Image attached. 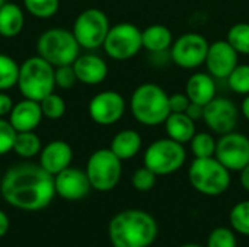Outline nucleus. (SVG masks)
Instances as JSON below:
<instances>
[{
	"mask_svg": "<svg viewBox=\"0 0 249 247\" xmlns=\"http://www.w3.org/2000/svg\"><path fill=\"white\" fill-rule=\"evenodd\" d=\"M0 194L9 205L22 211H41L57 195L54 176L39 163H20L10 167L0 181Z\"/></svg>",
	"mask_w": 249,
	"mask_h": 247,
	"instance_id": "1",
	"label": "nucleus"
},
{
	"mask_svg": "<svg viewBox=\"0 0 249 247\" xmlns=\"http://www.w3.org/2000/svg\"><path fill=\"white\" fill-rule=\"evenodd\" d=\"M108 236L114 247H149L158 237V223L146 211L125 210L111 218Z\"/></svg>",
	"mask_w": 249,
	"mask_h": 247,
	"instance_id": "2",
	"label": "nucleus"
},
{
	"mask_svg": "<svg viewBox=\"0 0 249 247\" xmlns=\"http://www.w3.org/2000/svg\"><path fill=\"white\" fill-rule=\"evenodd\" d=\"M130 109L139 124L144 127L160 125L171 114L169 95L156 83H143L131 93Z\"/></svg>",
	"mask_w": 249,
	"mask_h": 247,
	"instance_id": "3",
	"label": "nucleus"
},
{
	"mask_svg": "<svg viewBox=\"0 0 249 247\" xmlns=\"http://www.w3.org/2000/svg\"><path fill=\"white\" fill-rule=\"evenodd\" d=\"M18 87L23 98L42 100L55 89L54 67L39 55L26 58L19 67Z\"/></svg>",
	"mask_w": 249,
	"mask_h": 247,
	"instance_id": "4",
	"label": "nucleus"
},
{
	"mask_svg": "<svg viewBox=\"0 0 249 247\" xmlns=\"http://www.w3.org/2000/svg\"><path fill=\"white\" fill-rule=\"evenodd\" d=\"M80 45L71 31L53 28L42 32L36 42L38 55L53 67L70 66L80 55Z\"/></svg>",
	"mask_w": 249,
	"mask_h": 247,
	"instance_id": "5",
	"label": "nucleus"
},
{
	"mask_svg": "<svg viewBox=\"0 0 249 247\" xmlns=\"http://www.w3.org/2000/svg\"><path fill=\"white\" fill-rule=\"evenodd\" d=\"M188 179L197 192L206 197H219L231 186V170L216 157L194 159L188 169Z\"/></svg>",
	"mask_w": 249,
	"mask_h": 247,
	"instance_id": "6",
	"label": "nucleus"
},
{
	"mask_svg": "<svg viewBox=\"0 0 249 247\" xmlns=\"http://www.w3.org/2000/svg\"><path fill=\"white\" fill-rule=\"evenodd\" d=\"M187 160L184 144L166 138H159L149 144L144 151V166L158 176H166L178 172Z\"/></svg>",
	"mask_w": 249,
	"mask_h": 247,
	"instance_id": "7",
	"label": "nucleus"
},
{
	"mask_svg": "<svg viewBox=\"0 0 249 247\" xmlns=\"http://www.w3.org/2000/svg\"><path fill=\"white\" fill-rule=\"evenodd\" d=\"M123 160H120L111 148H99L90 154L86 163V175L90 186L99 192L112 191L123 175Z\"/></svg>",
	"mask_w": 249,
	"mask_h": 247,
	"instance_id": "8",
	"label": "nucleus"
},
{
	"mask_svg": "<svg viewBox=\"0 0 249 247\" xmlns=\"http://www.w3.org/2000/svg\"><path fill=\"white\" fill-rule=\"evenodd\" d=\"M102 47L109 58L127 61L136 57L143 48L142 29L131 22H120L109 28Z\"/></svg>",
	"mask_w": 249,
	"mask_h": 247,
	"instance_id": "9",
	"label": "nucleus"
},
{
	"mask_svg": "<svg viewBox=\"0 0 249 247\" xmlns=\"http://www.w3.org/2000/svg\"><path fill=\"white\" fill-rule=\"evenodd\" d=\"M109 28L111 25L107 13L101 9L89 7L77 15L71 32L82 48L96 49L104 45Z\"/></svg>",
	"mask_w": 249,
	"mask_h": 247,
	"instance_id": "10",
	"label": "nucleus"
},
{
	"mask_svg": "<svg viewBox=\"0 0 249 247\" xmlns=\"http://www.w3.org/2000/svg\"><path fill=\"white\" fill-rule=\"evenodd\" d=\"M210 42L198 32L182 33L172 42L171 60L181 68L193 70L204 64Z\"/></svg>",
	"mask_w": 249,
	"mask_h": 247,
	"instance_id": "11",
	"label": "nucleus"
},
{
	"mask_svg": "<svg viewBox=\"0 0 249 247\" xmlns=\"http://www.w3.org/2000/svg\"><path fill=\"white\" fill-rule=\"evenodd\" d=\"M214 157L231 172H241L249 165V138L232 131L217 140Z\"/></svg>",
	"mask_w": 249,
	"mask_h": 247,
	"instance_id": "12",
	"label": "nucleus"
},
{
	"mask_svg": "<svg viewBox=\"0 0 249 247\" xmlns=\"http://www.w3.org/2000/svg\"><path fill=\"white\" fill-rule=\"evenodd\" d=\"M125 99L115 90H104L95 95L88 106L90 119L102 127L117 124L125 112Z\"/></svg>",
	"mask_w": 249,
	"mask_h": 247,
	"instance_id": "13",
	"label": "nucleus"
},
{
	"mask_svg": "<svg viewBox=\"0 0 249 247\" xmlns=\"http://www.w3.org/2000/svg\"><path fill=\"white\" fill-rule=\"evenodd\" d=\"M239 119L236 105L228 98H214L204 106L203 121L207 128L219 135L235 131Z\"/></svg>",
	"mask_w": 249,
	"mask_h": 247,
	"instance_id": "14",
	"label": "nucleus"
},
{
	"mask_svg": "<svg viewBox=\"0 0 249 247\" xmlns=\"http://www.w3.org/2000/svg\"><path fill=\"white\" fill-rule=\"evenodd\" d=\"M238 58L239 54L235 51V48L226 39H219L209 45L204 64L207 71L214 79H228V76L239 64Z\"/></svg>",
	"mask_w": 249,
	"mask_h": 247,
	"instance_id": "15",
	"label": "nucleus"
},
{
	"mask_svg": "<svg viewBox=\"0 0 249 247\" xmlns=\"http://www.w3.org/2000/svg\"><path fill=\"white\" fill-rule=\"evenodd\" d=\"M54 185L55 194L66 201H80L92 189L86 172L71 166L54 176Z\"/></svg>",
	"mask_w": 249,
	"mask_h": 247,
	"instance_id": "16",
	"label": "nucleus"
},
{
	"mask_svg": "<svg viewBox=\"0 0 249 247\" xmlns=\"http://www.w3.org/2000/svg\"><path fill=\"white\" fill-rule=\"evenodd\" d=\"M73 160V148L64 140L50 141L39 153V165L50 175L55 176L70 167Z\"/></svg>",
	"mask_w": 249,
	"mask_h": 247,
	"instance_id": "17",
	"label": "nucleus"
},
{
	"mask_svg": "<svg viewBox=\"0 0 249 247\" xmlns=\"http://www.w3.org/2000/svg\"><path fill=\"white\" fill-rule=\"evenodd\" d=\"M9 116V122L16 130V132L34 131L44 118L39 102L26 98L13 105Z\"/></svg>",
	"mask_w": 249,
	"mask_h": 247,
	"instance_id": "18",
	"label": "nucleus"
},
{
	"mask_svg": "<svg viewBox=\"0 0 249 247\" xmlns=\"http://www.w3.org/2000/svg\"><path fill=\"white\" fill-rule=\"evenodd\" d=\"M73 68L77 76V82L86 86H96L108 76V66L105 60L95 54L79 55L73 63Z\"/></svg>",
	"mask_w": 249,
	"mask_h": 247,
	"instance_id": "19",
	"label": "nucleus"
},
{
	"mask_svg": "<svg viewBox=\"0 0 249 247\" xmlns=\"http://www.w3.org/2000/svg\"><path fill=\"white\" fill-rule=\"evenodd\" d=\"M185 93L193 103L206 106L216 98V82L210 73H194L188 77Z\"/></svg>",
	"mask_w": 249,
	"mask_h": 247,
	"instance_id": "20",
	"label": "nucleus"
},
{
	"mask_svg": "<svg viewBox=\"0 0 249 247\" xmlns=\"http://www.w3.org/2000/svg\"><path fill=\"white\" fill-rule=\"evenodd\" d=\"M166 135L181 144H187L196 135V121H193L185 112H171L163 122Z\"/></svg>",
	"mask_w": 249,
	"mask_h": 247,
	"instance_id": "21",
	"label": "nucleus"
},
{
	"mask_svg": "<svg viewBox=\"0 0 249 247\" xmlns=\"http://www.w3.org/2000/svg\"><path fill=\"white\" fill-rule=\"evenodd\" d=\"M143 48L152 54H160L171 49L174 42L172 31L162 23H152L142 31Z\"/></svg>",
	"mask_w": 249,
	"mask_h": 247,
	"instance_id": "22",
	"label": "nucleus"
},
{
	"mask_svg": "<svg viewBox=\"0 0 249 247\" xmlns=\"http://www.w3.org/2000/svg\"><path fill=\"white\" fill-rule=\"evenodd\" d=\"M142 146H143V140L137 131L123 130L114 135L109 148L120 160H130L140 153Z\"/></svg>",
	"mask_w": 249,
	"mask_h": 247,
	"instance_id": "23",
	"label": "nucleus"
},
{
	"mask_svg": "<svg viewBox=\"0 0 249 247\" xmlns=\"http://www.w3.org/2000/svg\"><path fill=\"white\" fill-rule=\"evenodd\" d=\"M25 25V15L16 3H4L0 7V35L3 38L18 36Z\"/></svg>",
	"mask_w": 249,
	"mask_h": 247,
	"instance_id": "24",
	"label": "nucleus"
},
{
	"mask_svg": "<svg viewBox=\"0 0 249 247\" xmlns=\"http://www.w3.org/2000/svg\"><path fill=\"white\" fill-rule=\"evenodd\" d=\"M42 150V144L39 137L35 134V131H22L16 132L15 141H13V148L19 157L22 159H32L38 156Z\"/></svg>",
	"mask_w": 249,
	"mask_h": 247,
	"instance_id": "25",
	"label": "nucleus"
},
{
	"mask_svg": "<svg viewBox=\"0 0 249 247\" xmlns=\"http://www.w3.org/2000/svg\"><path fill=\"white\" fill-rule=\"evenodd\" d=\"M19 64L7 54H0V92L18 86Z\"/></svg>",
	"mask_w": 249,
	"mask_h": 247,
	"instance_id": "26",
	"label": "nucleus"
},
{
	"mask_svg": "<svg viewBox=\"0 0 249 247\" xmlns=\"http://www.w3.org/2000/svg\"><path fill=\"white\" fill-rule=\"evenodd\" d=\"M226 41L238 54L249 55V22L233 23L228 31Z\"/></svg>",
	"mask_w": 249,
	"mask_h": 247,
	"instance_id": "27",
	"label": "nucleus"
},
{
	"mask_svg": "<svg viewBox=\"0 0 249 247\" xmlns=\"http://www.w3.org/2000/svg\"><path fill=\"white\" fill-rule=\"evenodd\" d=\"M190 144H191V151L196 159L214 157L217 140H214V137L210 132H196Z\"/></svg>",
	"mask_w": 249,
	"mask_h": 247,
	"instance_id": "28",
	"label": "nucleus"
},
{
	"mask_svg": "<svg viewBox=\"0 0 249 247\" xmlns=\"http://www.w3.org/2000/svg\"><path fill=\"white\" fill-rule=\"evenodd\" d=\"M229 221L231 227L242 234V236H249V199L238 202L229 214Z\"/></svg>",
	"mask_w": 249,
	"mask_h": 247,
	"instance_id": "29",
	"label": "nucleus"
},
{
	"mask_svg": "<svg viewBox=\"0 0 249 247\" xmlns=\"http://www.w3.org/2000/svg\"><path fill=\"white\" fill-rule=\"evenodd\" d=\"M28 13L38 19H50L60 9V0H23Z\"/></svg>",
	"mask_w": 249,
	"mask_h": 247,
	"instance_id": "30",
	"label": "nucleus"
},
{
	"mask_svg": "<svg viewBox=\"0 0 249 247\" xmlns=\"http://www.w3.org/2000/svg\"><path fill=\"white\" fill-rule=\"evenodd\" d=\"M39 105H41V111H42V115L47 118V119H51V121H57L60 118L64 116L66 114V102L61 96H58L57 93H50L48 96H45L42 100H39Z\"/></svg>",
	"mask_w": 249,
	"mask_h": 247,
	"instance_id": "31",
	"label": "nucleus"
},
{
	"mask_svg": "<svg viewBox=\"0 0 249 247\" xmlns=\"http://www.w3.org/2000/svg\"><path fill=\"white\" fill-rule=\"evenodd\" d=\"M228 84L238 95H249V64H238L228 76Z\"/></svg>",
	"mask_w": 249,
	"mask_h": 247,
	"instance_id": "32",
	"label": "nucleus"
},
{
	"mask_svg": "<svg viewBox=\"0 0 249 247\" xmlns=\"http://www.w3.org/2000/svg\"><path fill=\"white\" fill-rule=\"evenodd\" d=\"M207 247H238L235 230L228 227L214 229L209 236Z\"/></svg>",
	"mask_w": 249,
	"mask_h": 247,
	"instance_id": "33",
	"label": "nucleus"
},
{
	"mask_svg": "<svg viewBox=\"0 0 249 247\" xmlns=\"http://www.w3.org/2000/svg\"><path fill=\"white\" fill-rule=\"evenodd\" d=\"M156 179H158V175L153 173L146 166H143V167H139L133 173V176H131V185L139 192H149V191H152L155 188Z\"/></svg>",
	"mask_w": 249,
	"mask_h": 247,
	"instance_id": "34",
	"label": "nucleus"
},
{
	"mask_svg": "<svg viewBox=\"0 0 249 247\" xmlns=\"http://www.w3.org/2000/svg\"><path fill=\"white\" fill-rule=\"evenodd\" d=\"M54 80H55V87H60L64 90L71 89L77 83V76L74 73L73 64L54 67Z\"/></svg>",
	"mask_w": 249,
	"mask_h": 247,
	"instance_id": "35",
	"label": "nucleus"
},
{
	"mask_svg": "<svg viewBox=\"0 0 249 247\" xmlns=\"http://www.w3.org/2000/svg\"><path fill=\"white\" fill-rule=\"evenodd\" d=\"M16 130L12 127L9 119L0 118V156L7 154L13 148Z\"/></svg>",
	"mask_w": 249,
	"mask_h": 247,
	"instance_id": "36",
	"label": "nucleus"
},
{
	"mask_svg": "<svg viewBox=\"0 0 249 247\" xmlns=\"http://www.w3.org/2000/svg\"><path fill=\"white\" fill-rule=\"evenodd\" d=\"M191 100L187 93H172L169 95V109L171 112H185Z\"/></svg>",
	"mask_w": 249,
	"mask_h": 247,
	"instance_id": "37",
	"label": "nucleus"
},
{
	"mask_svg": "<svg viewBox=\"0 0 249 247\" xmlns=\"http://www.w3.org/2000/svg\"><path fill=\"white\" fill-rule=\"evenodd\" d=\"M13 105L15 103H13L12 98L9 95L3 93V92H0V118L9 115L12 108H13Z\"/></svg>",
	"mask_w": 249,
	"mask_h": 247,
	"instance_id": "38",
	"label": "nucleus"
},
{
	"mask_svg": "<svg viewBox=\"0 0 249 247\" xmlns=\"http://www.w3.org/2000/svg\"><path fill=\"white\" fill-rule=\"evenodd\" d=\"M185 114L193 119V121H200V119H203V114H204V106H201V105H197V103H190V106L187 108V111H185Z\"/></svg>",
	"mask_w": 249,
	"mask_h": 247,
	"instance_id": "39",
	"label": "nucleus"
},
{
	"mask_svg": "<svg viewBox=\"0 0 249 247\" xmlns=\"http://www.w3.org/2000/svg\"><path fill=\"white\" fill-rule=\"evenodd\" d=\"M9 229H10L9 217L6 215V213H3V211L0 210V239H1L3 236H6V234H7Z\"/></svg>",
	"mask_w": 249,
	"mask_h": 247,
	"instance_id": "40",
	"label": "nucleus"
},
{
	"mask_svg": "<svg viewBox=\"0 0 249 247\" xmlns=\"http://www.w3.org/2000/svg\"><path fill=\"white\" fill-rule=\"evenodd\" d=\"M241 185L247 192H249V165L241 170Z\"/></svg>",
	"mask_w": 249,
	"mask_h": 247,
	"instance_id": "41",
	"label": "nucleus"
},
{
	"mask_svg": "<svg viewBox=\"0 0 249 247\" xmlns=\"http://www.w3.org/2000/svg\"><path fill=\"white\" fill-rule=\"evenodd\" d=\"M241 112L244 115V118L249 122V95L245 96V99L242 100V105H241Z\"/></svg>",
	"mask_w": 249,
	"mask_h": 247,
	"instance_id": "42",
	"label": "nucleus"
},
{
	"mask_svg": "<svg viewBox=\"0 0 249 247\" xmlns=\"http://www.w3.org/2000/svg\"><path fill=\"white\" fill-rule=\"evenodd\" d=\"M181 247H203V246H200V245H184V246H181Z\"/></svg>",
	"mask_w": 249,
	"mask_h": 247,
	"instance_id": "43",
	"label": "nucleus"
},
{
	"mask_svg": "<svg viewBox=\"0 0 249 247\" xmlns=\"http://www.w3.org/2000/svg\"><path fill=\"white\" fill-rule=\"evenodd\" d=\"M4 3H6V0H0V7H1V6H3Z\"/></svg>",
	"mask_w": 249,
	"mask_h": 247,
	"instance_id": "44",
	"label": "nucleus"
},
{
	"mask_svg": "<svg viewBox=\"0 0 249 247\" xmlns=\"http://www.w3.org/2000/svg\"><path fill=\"white\" fill-rule=\"evenodd\" d=\"M0 181H1V179H0Z\"/></svg>",
	"mask_w": 249,
	"mask_h": 247,
	"instance_id": "45",
	"label": "nucleus"
}]
</instances>
